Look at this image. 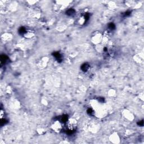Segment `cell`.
<instances>
[{
  "instance_id": "cell-1",
  "label": "cell",
  "mask_w": 144,
  "mask_h": 144,
  "mask_svg": "<svg viewBox=\"0 0 144 144\" xmlns=\"http://www.w3.org/2000/svg\"><path fill=\"white\" fill-rule=\"evenodd\" d=\"M52 128L56 132H59L61 129V126L60 123L59 122L57 121L54 124V125L52 126Z\"/></svg>"
}]
</instances>
